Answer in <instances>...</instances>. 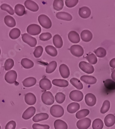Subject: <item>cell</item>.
Returning <instances> with one entry per match:
<instances>
[{
    "instance_id": "1f68e13d",
    "label": "cell",
    "mask_w": 115,
    "mask_h": 129,
    "mask_svg": "<svg viewBox=\"0 0 115 129\" xmlns=\"http://www.w3.org/2000/svg\"><path fill=\"white\" fill-rule=\"evenodd\" d=\"M46 53L52 57H55L57 55V51L56 49L52 46H47L45 48Z\"/></svg>"
},
{
    "instance_id": "44dd1931",
    "label": "cell",
    "mask_w": 115,
    "mask_h": 129,
    "mask_svg": "<svg viewBox=\"0 0 115 129\" xmlns=\"http://www.w3.org/2000/svg\"><path fill=\"white\" fill-rule=\"evenodd\" d=\"M81 80L83 82L89 85H92L95 84L97 83V79L93 76H89L85 75V76H83L81 77Z\"/></svg>"
},
{
    "instance_id": "2e32d148",
    "label": "cell",
    "mask_w": 115,
    "mask_h": 129,
    "mask_svg": "<svg viewBox=\"0 0 115 129\" xmlns=\"http://www.w3.org/2000/svg\"><path fill=\"white\" fill-rule=\"evenodd\" d=\"M24 100L25 103L29 105H33L36 102V97L34 94L31 92L25 94Z\"/></svg>"
},
{
    "instance_id": "c3c4849f",
    "label": "cell",
    "mask_w": 115,
    "mask_h": 129,
    "mask_svg": "<svg viewBox=\"0 0 115 129\" xmlns=\"http://www.w3.org/2000/svg\"><path fill=\"white\" fill-rule=\"evenodd\" d=\"M78 2V0H66L65 5L68 8H72L75 6Z\"/></svg>"
},
{
    "instance_id": "f907efd6",
    "label": "cell",
    "mask_w": 115,
    "mask_h": 129,
    "mask_svg": "<svg viewBox=\"0 0 115 129\" xmlns=\"http://www.w3.org/2000/svg\"><path fill=\"white\" fill-rule=\"evenodd\" d=\"M16 127V122L14 120H12L6 124L5 126V129H15Z\"/></svg>"
},
{
    "instance_id": "9c48e42d",
    "label": "cell",
    "mask_w": 115,
    "mask_h": 129,
    "mask_svg": "<svg viewBox=\"0 0 115 129\" xmlns=\"http://www.w3.org/2000/svg\"><path fill=\"white\" fill-rule=\"evenodd\" d=\"M17 79V73L15 70H10L7 72L5 76V80L9 84L15 83Z\"/></svg>"
},
{
    "instance_id": "816d5d0a",
    "label": "cell",
    "mask_w": 115,
    "mask_h": 129,
    "mask_svg": "<svg viewBox=\"0 0 115 129\" xmlns=\"http://www.w3.org/2000/svg\"><path fill=\"white\" fill-rule=\"evenodd\" d=\"M109 66L112 68H115V58L110 60L109 62Z\"/></svg>"
},
{
    "instance_id": "8992f818",
    "label": "cell",
    "mask_w": 115,
    "mask_h": 129,
    "mask_svg": "<svg viewBox=\"0 0 115 129\" xmlns=\"http://www.w3.org/2000/svg\"><path fill=\"white\" fill-rule=\"evenodd\" d=\"M79 67L83 71L87 74H91L95 71V68L92 64L84 61H81L79 63Z\"/></svg>"
},
{
    "instance_id": "f1b7e54d",
    "label": "cell",
    "mask_w": 115,
    "mask_h": 129,
    "mask_svg": "<svg viewBox=\"0 0 115 129\" xmlns=\"http://www.w3.org/2000/svg\"><path fill=\"white\" fill-rule=\"evenodd\" d=\"M21 64L25 69L32 68L34 66V63L33 61L27 58H23L21 61Z\"/></svg>"
},
{
    "instance_id": "f6af8a7d",
    "label": "cell",
    "mask_w": 115,
    "mask_h": 129,
    "mask_svg": "<svg viewBox=\"0 0 115 129\" xmlns=\"http://www.w3.org/2000/svg\"><path fill=\"white\" fill-rule=\"evenodd\" d=\"M85 58L89 61V62L91 64H95L98 61V59L97 56L94 54L93 53H90L89 55L87 56Z\"/></svg>"
},
{
    "instance_id": "7dc6e473",
    "label": "cell",
    "mask_w": 115,
    "mask_h": 129,
    "mask_svg": "<svg viewBox=\"0 0 115 129\" xmlns=\"http://www.w3.org/2000/svg\"><path fill=\"white\" fill-rule=\"evenodd\" d=\"M51 38H52V34L50 33H48H48H42L39 36L40 40L41 41H48V40H50V39H51Z\"/></svg>"
},
{
    "instance_id": "6da1fadb",
    "label": "cell",
    "mask_w": 115,
    "mask_h": 129,
    "mask_svg": "<svg viewBox=\"0 0 115 129\" xmlns=\"http://www.w3.org/2000/svg\"><path fill=\"white\" fill-rule=\"evenodd\" d=\"M64 109L61 106L59 105H54L50 109V113L52 116L55 118L62 117L64 114Z\"/></svg>"
},
{
    "instance_id": "ba28073f",
    "label": "cell",
    "mask_w": 115,
    "mask_h": 129,
    "mask_svg": "<svg viewBox=\"0 0 115 129\" xmlns=\"http://www.w3.org/2000/svg\"><path fill=\"white\" fill-rule=\"evenodd\" d=\"M69 97L73 101L81 102L83 99L84 94L83 92L80 90H74L70 92Z\"/></svg>"
},
{
    "instance_id": "5bb4252c",
    "label": "cell",
    "mask_w": 115,
    "mask_h": 129,
    "mask_svg": "<svg viewBox=\"0 0 115 129\" xmlns=\"http://www.w3.org/2000/svg\"><path fill=\"white\" fill-rule=\"evenodd\" d=\"M25 7L28 10L33 12H36L39 10V6L34 1L27 0L24 2Z\"/></svg>"
},
{
    "instance_id": "484cf974",
    "label": "cell",
    "mask_w": 115,
    "mask_h": 129,
    "mask_svg": "<svg viewBox=\"0 0 115 129\" xmlns=\"http://www.w3.org/2000/svg\"><path fill=\"white\" fill-rule=\"evenodd\" d=\"M4 20L5 24L9 27H14L16 25L15 19L11 16H6Z\"/></svg>"
},
{
    "instance_id": "b9f144b4",
    "label": "cell",
    "mask_w": 115,
    "mask_h": 129,
    "mask_svg": "<svg viewBox=\"0 0 115 129\" xmlns=\"http://www.w3.org/2000/svg\"><path fill=\"white\" fill-rule=\"evenodd\" d=\"M55 99L57 103L61 104L63 103L66 99V95L62 92H58L56 94Z\"/></svg>"
},
{
    "instance_id": "f35d334b",
    "label": "cell",
    "mask_w": 115,
    "mask_h": 129,
    "mask_svg": "<svg viewBox=\"0 0 115 129\" xmlns=\"http://www.w3.org/2000/svg\"><path fill=\"white\" fill-rule=\"evenodd\" d=\"M90 113V111L89 110L87 109H83L81 111L78 112L76 114V118L79 119H81L82 118H85V117L87 116Z\"/></svg>"
},
{
    "instance_id": "8d00e7d4",
    "label": "cell",
    "mask_w": 115,
    "mask_h": 129,
    "mask_svg": "<svg viewBox=\"0 0 115 129\" xmlns=\"http://www.w3.org/2000/svg\"><path fill=\"white\" fill-rule=\"evenodd\" d=\"M94 53H95L96 56L100 58L104 57L106 55V50L102 47L98 48L94 51Z\"/></svg>"
},
{
    "instance_id": "e0dca14e",
    "label": "cell",
    "mask_w": 115,
    "mask_h": 129,
    "mask_svg": "<svg viewBox=\"0 0 115 129\" xmlns=\"http://www.w3.org/2000/svg\"><path fill=\"white\" fill-rule=\"evenodd\" d=\"M59 70L60 76L64 79L68 78L70 76V70L66 64L64 63L60 64L59 68Z\"/></svg>"
},
{
    "instance_id": "83f0119b",
    "label": "cell",
    "mask_w": 115,
    "mask_h": 129,
    "mask_svg": "<svg viewBox=\"0 0 115 129\" xmlns=\"http://www.w3.org/2000/svg\"><path fill=\"white\" fill-rule=\"evenodd\" d=\"M53 42L54 46L57 48H61L63 46V41L61 36L58 34L54 36L53 38Z\"/></svg>"
},
{
    "instance_id": "3957f363",
    "label": "cell",
    "mask_w": 115,
    "mask_h": 129,
    "mask_svg": "<svg viewBox=\"0 0 115 129\" xmlns=\"http://www.w3.org/2000/svg\"><path fill=\"white\" fill-rule=\"evenodd\" d=\"M41 100L47 105H51L54 102V98L50 91H45L41 95Z\"/></svg>"
},
{
    "instance_id": "9a60e30c",
    "label": "cell",
    "mask_w": 115,
    "mask_h": 129,
    "mask_svg": "<svg viewBox=\"0 0 115 129\" xmlns=\"http://www.w3.org/2000/svg\"><path fill=\"white\" fill-rule=\"evenodd\" d=\"M68 39L73 44H78L80 41V37L76 31L71 30L68 33Z\"/></svg>"
},
{
    "instance_id": "603a6c76",
    "label": "cell",
    "mask_w": 115,
    "mask_h": 129,
    "mask_svg": "<svg viewBox=\"0 0 115 129\" xmlns=\"http://www.w3.org/2000/svg\"><path fill=\"white\" fill-rule=\"evenodd\" d=\"M37 82L36 79L34 77H29L24 79L22 82V84L25 87H30L34 86Z\"/></svg>"
},
{
    "instance_id": "ee69618b",
    "label": "cell",
    "mask_w": 115,
    "mask_h": 129,
    "mask_svg": "<svg viewBox=\"0 0 115 129\" xmlns=\"http://www.w3.org/2000/svg\"><path fill=\"white\" fill-rule=\"evenodd\" d=\"M14 66V61L12 58H8L6 60L4 63V68L6 71L11 69Z\"/></svg>"
},
{
    "instance_id": "7bdbcfd3",
    "label": "cell",
    "mask_w": 115,
    "mask_h": 129,
    "mask_svg": "<svg viewBox=\"0 0 115 129\" xmlns=\"http://www.w3.org/2000/svg\"><path fill=\"white\" fill-rule=\"evenodd\" d=\"M1 9L2 10H4V11L7 12L9 15H14V10L13 8L10 6L9 5L7 4H3L0 6Z\"/></svg>"
},
{
    "instance_id": "7402d4cb",
    "label": "cell",
    "mask_w": 115,
    "mask_h": 129,
    "mask_svg": "<svg viewBox=\"0 0 115 129\" xmlns=\"http://www.w3.org/2000/svg\"><path fill=\"white\" fill-rule=\"evenodd\" d=\"M80 108V105L79 103L76 102H72L68 105L67 107V110L68 113L70 114H73L79 111Z\"/></svg>"
},
{
    "instance_id": "8fae6325",
    "label": "cell",
    "mask_w": 115,
    "mask_h": 129,
    "mask_svg": "<svg viewBox=\"0 0 115 129\" xmlns=\"http://www.w3.org/2000/svg\"><path fill=\"white\" fill-rule=\"evenodd\" d=\"M39 86L43 90H49L52 88V83L50 80L47 78H43L39 82Z\"/></svg>"
},
{
    "instance_id": "e575fe53",
    "label": "cell",
    "mask_w": 115,
    "mask_h": 129,
    "mask_svg": "<svg viewBox=\"0 0 115 129\" xmlns=\"http://www.w3.org/2000/svg\"><path fill=\"white\" fill-rule=\"evenodd\" d=\"M70 83L76 89L81 90L83 88V85L82 82L78 79L73 78L70 80Z\"/></svg>"
},
{
    "instance_id": "7c38bea8",
    "label": "cell",
    "mask_w": 115,
    "mask_h": 129,
    "mask_svg": "<svg viewBox=\"0 0 115 129\" xmlns=\"http://www.w3.org/2000/svg\"><path fill=\"white\" fill-rule=\"evenodd\" d=\"M36 113V109L34 106H30L27 108L22 114V117L25 120L29 119L32 118Z\"/></svg>"
},
{
    "instance_id": "ab89813d",
    "label": "cell",
    "mask_w": 115,
    "mask_h": 129,
    "mask_svg": "<svg viewBox=\"0 0 115 129\" xmlns=\"http://www.w3.org/2000/svg\"><path fill=\"white\" fill-rule=\"evenodd\" d=\"M110 107V103L108 100H105L104 101L102 106L101 107V110H100V112L101 114H105L107 113Z\"/></svg>"
},
{
    "instance_id": "cb8c5ba5",
    "label": "cell",
    "mask_w": 115,
    "mask_h": 129,
    "mask_svg": "<svg viewBox=\"0 0 115 129\" xmlns=\"http://www.w3.org/2000/svg\"><path fill=\"white\" fill-rule=\"evenodd\" d=\"M56 16L57 19L62 20H65L67 21H70L72 19V16L69 13L66 12H58L56 14Z\"/></svg>"
},
{
    "instance_id": "db71d44e",
    "label": "cell",
    "mask_w": 115,
    "mask_h": 129,
    "mask_svg": "<svg viewBox=\"0 0 115 129\" xmlns=\"http://www.w3.org/2000/svg\"><path fill=\"white\" fill-rule=\"evenodd\" d=\"M1 49H0V55H1Z\"/></svg>"
},
{
    "instance_id": "11a10c76",
    "label": "cell",
    "mask_w": 115,
    "mask_h": 129,
    "mask_svg": "<svg viewBox=\"0 0 115 129\" xmlns=\"http://www.w3.org/2000/svg\"><path fill=\"white\" fill-rule=\"evenodd\" d=\"M21 129H27V128H21Z\"/></svg>"
},
{
    "instance_id": "d590c367",
    "label": "cell",
    "mask_w": 115,
    "mask_h": 129,
    "mask_svg": "<svg viewBox=\"0 0 115 129\" xmlns=\"http://www.w3.org/2000/svg\"><path fill=\"white\" fill-rule=\"evenodd\" d=\"M64 6V2L62 0H55L54 1L53 6V8L56 11H59L63 8Z\"/></svg>"
},
{
    "instance_id": "836d02e7",
    "label": "cell",
    "mask_w": 115,
    "mask_h": 129,
    "mask_svg": "<svg viewBox=\"0 0 115 129\" xmlns=\"http://www.w3.org/2000/svg\"><path fill=\"white\" fill-rule=\"evenodd\" d=\"M57 66V62L55 61H51L46 67V72L47 73H52L56 69Z\"/></svg>"
},
{
    "instance_id": "681fc988",
    "label": "cell",
    "mask_w": 115,
    "mask_h": 129,
    "mask_svg": "<svg viewBox=\"0 0 115 129\" xmlns=\"http://www.w3.org/2000/svg\"><path fill=\"white\" fill-rule=\"evenodd\" d=\"M33 129H49L50 126L47 124H40L34 123L32 125Z\"/></svg>"
},
{
    "instance_id": "bcb514c9",
    "label": "cell",
    "mask_w": 115,
    "mask_h": 129,
    "mask_svg": "<svg viewBox=\"0 0 115 129\" xmlns=\"http://www.w3.org/2000/svg\"><path fill=\"white\" fill-rule=\"evenodd\" d=\"M43 48L40 46H37L34 52V55L36 58H39L43 54Z\"/></svg>"
},
{
    "instance_id": "d6986e66",
    "label": "cell",
    "mask_w": 115,
    "mask_h": 129,
    "mask_svg": "<svg viewBox=\"0 0 115 129\" xmlns=\"http://www.w3.org/2000/svg\"><path fill=\"white\" fill-rule=\"evenodd\" d=\"M93 37L91 32L87 29L83 30L81 33V39L84 42H88L90 41Z\"/></svg>"
},
{
    "instance_id": "4fadbf2b",
    "label": "cell",
    "mask_w": 115,
    "mask_h": 129,
    "mask_svg": "<svg viewBox=\"0 0 115 129\" xmlns=\"http://www.w3.org/2000/svg\"><path fill=\"white\" fill-rule=\"evenodd\" d=\"M85 101L86 104L89 106H93L96 104L97 98L92 93H89L85 96Z\"/></svg>"
},
{
    "instance_id": "f5cc1de1",
    "label": "cell",
    "mask_w": 115,
    "mask_h": 129,
    "mask_svg": "<svg viewBox=\"0 0 115 129\" xmlns=\"http://www.w3.org/2000/svg\"><path fill=\"white\" fill-rule=\"evenodd\" d=\"M111 77L112 80L115 81V69L112 71V73L111 74Z\"/></svg>"
},
{
    "instance_id": "d6a6232c",
    "label": "cell",
    "mask_w": 115,
    "mask_h": 129,
    "mask_svg": "<svg viewBox=\"0 0 115 129\" xmlns=\"http://www.w3.org/2000/svg\"><path fill=\"white\" fill-rule=\"evenodd\" d=\"M21 35V31L19 28H14L10 31L9 36L12 39H17Z\"/></svg>"
},
{
    "instance_id": "4dcf8cb0",
    "label": "cell",
    "mask_w": 115,
    "mask_h": 129,
    "mask_svg": "<svg viewBox=\"0 0 115 129\" xmlns=\"http://www.w3.org/2000/svg\"><path fill=\"white\" fill-rule=\"evenodd\" d=\"M15 11L18 16H22L25 14V8L23 5L18 4L15 7Z\"/></svg>"
},
{
    "instance_id": "d4e9b609",
    "label": "cell",
    "mask_w": 115,
    "mask_h": 129,
    "mask_svg": "<svg viewBox=\"0 0 115 129\" xmlns=\"http://www.w3.org/2000/svg\"><path fill=\"white\" fill-rule=\"evenodd\" d=\"M52 82L54 85L60 87H66L69 85L68 82L64 79H54Z\"/></svg>"
},
{
    "instance_id": "4316f807",
    "label": "cell",
    "mask_w": 115,
    "mask_h": 129,
    "mask_svg": "<svg viewBox=\"0 0 115 129\" xmlns=\"http://www.w3.org/2000/svg\"><path fill=\"white\" fill-rule=\"evenodd\" d=\"M49 116L47 113H39L36 114L33 118V121L35 122H38L41 121L47 120Z\"/></svg>"
},
{
    "instance_id": "277c9868",
    "label": "cell",
    "mask_w": 115,
    "mask_h": 129,
    "mask_svg": "<svg viewBox=\"0 0 115 129\" xmlns=\"http://www.w3.org/2000/svg\"><path fill=\"white\" fill-rule=\"evenodd\" d=\"M26 31L29 35L36 36L41 33V28L38 24H32L27 26Z\"/></svg>"
},
{
    "instance_id": "74e56055",
    "label": "cell",
    "mask_w": 115,
    "mask_h": 129,
    "mask_svg": "<svg viewBox=\"0 0 115 129\" xmlns=\"http://www.w3.org/2000/svg\"><path fill=\"white\" fill-rule=\"evenodd\" d=\"M104 126L103 121L99 118H97L92 122V128L93 129H102Z\"/></svg>"
},
{
    "instance_id": "30bf717a",
    "label": "cell",
    "mask_w": 115,
    "mask_h": 129,
    "mask_svg": "<svg viewBox=\"0 0 115 129\" xmlns=\"http://www.w3.org/2000/svg\"><path fill=\"white\" fill-rule=\"evenodd\" d=\"M91 121L88 118H84L79 120L76 123V126L79 129H87L91 125Z\"/></svg>"
},
{
    "instance_id": "f546056e",
    "label": "cell",
    "mask_w": 115,
    "mask_h": 129,
    "mask_svg": "<svg viewBox=\"0 0 115 129\" xmlns=\"http://www.w3.org/2000/svg\"><path fill=\"white\" fill-rule=\"evenodd\" d=\"M55 129H68V125L64 121L57 119L54 123Z\"/></svg>"
},
{
    "instance_id": "9f6ffc18",
    "label": "cell",
    "mask_w": 115,
    "mask_h": 129,
    "mask_svg": "<svg viewBox=\"0 0 115 129\" xmlns=\"http://www.w3.org/2000/svg\"><path fill=\"white\" fill-rule=\"evenodd\" d=\"M1 125H0V129H1Z\"/></svg>"
},
{
    "instance_id": "60d3db41",
    "label": "cell",
    "mask_w": 115,
    "mask_h": 129,
    "mask_svg": "<svg viewBox=\"0 0 115 129\" xmlns=\"http://www.w3.org/2000/svg\"><path fill=\"white\" fill-rule=\"evenodd\" d=\"M104 86L108 90H115V82L111 80H106L104 82Z\"/></svg>"
},
{
    "instance_id": "7a4b0ae2",
    "label": "cell",
    "mask_w": 115,
    "mask_h": 129,
    "mask_svg": "<svg viewBox=\"0 0 115 129\" xmlns=\"http://www.w3.org/2000/svg\"><path fill=\"white\" fill-rule=\"evenodd\" d=\"M40 25L45 28L49 29L52 27V22L49 17L45 15H40L38 18Z\"/></svg>"
},
{
    "instance_id": "ffe728a7",
    "label": "cell",
    "mask_w": 115,
    "mask_h": 129,
    "mask_svg": "<svg viewBox=\"0 0 115 129\" xmlns=\"http://www.w3.org/2000/svg\"><path fill=\"white\" fill-rule=\"evenodd\" d=\"M104 123L107 127H111L115 123V116L113 114L107 115L104 119Z\"/></svg>"
},
{
    "instance_id": "5b68a950",
    "label": "cell",
    "mask_w": 115,
    "mask_h": 129,
    "mask_svg": "<svg viewBox=\"0 0 115 129\" xmlns=\"http://www.w3.org/2000/svg\"><path fill=\"white\" fill-rule=\"evenodd\" d=\"M22 39L24 42L31 47H35L37 44V41L35 38L26 33L22 34Z\"/></svg>"
},
{
    "instance_id": "52a82bcc",
    "label": "cell",
    "mask_w": 115,
    "mask_h": 129,
    "mask_svg": "<svg viewBox=\"0 0 115 129\" xmlns=\"http://www.w3.org/2000/svg\"><path fill=\"white\" fill-rule=\"evenodd\" d=\"M69 50L71 53L74 56L80 57L84 54V49L83 47L80 45H73L70 47Z\"/></svg>"
},
{
    "instance_id": "ac0fdd59",
    "label": "cell",
    "mask_w": 115,
    "mask_h": 129,
    "mask_svg": "<svg viewBox=\"0 0 115 129\" xmlns=\"http://www.w3.org/2000/svg\"><path fill=\"white\" fill-rule=\"evenodd\" d=\"M79 14L81 18L87 19L91 15V10L88 7L83 6L79 9Z\"/></svg>"
}]
</instances>
